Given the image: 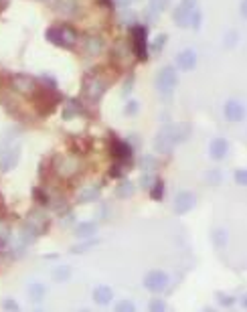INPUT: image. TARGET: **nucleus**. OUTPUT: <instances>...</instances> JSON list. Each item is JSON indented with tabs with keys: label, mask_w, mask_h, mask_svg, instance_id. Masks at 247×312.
<instances>
[{
	"label": "nucleus",
	"mask_w": 247,
	"mask_h": 312,
	"mask_svg": "<svg viewBox=\"0 0 247 312\" xmlns=\"http://www.w3.org/2000/svg\"><path fill=\"white\" fill-rule=\"evenodd\" d=\"M33 100H35V107L41 116H49L53 114V109L61 104V96L57 94V89H51V87H36V91L33 94Z\"/></svg>",
	"instance_id": "1"
},
{
	"label": "nucleus",
	"mask_w": 247,
	"mask_h": 312,
	"mask_svg": "<svg viewBox=\"0 0 247 312\" xmlns=\"http://www.w3.org/2000/svg\"><path fill=\"white\" fill-rule=\"evenodd\" d=\"M106 89H107V81L100 73L91 71V73L85 75V79H83V94H85V98H87L89 102H100V100L104 98Z\"/></svg>",
	"instance_id": "2"
},
{
	"label": "nucleus",
	"mask_w": 247,
	"mask_h": 312,
	"mask_svg": "<svg viewBox=\"0 0 247 312\" xmlns=\"http://www.w3.org/2000/svg\"><path fill=\"white\" fill-rule=\"evenodd\" d=\"M178 83V75L177 69L173 65H166L158 71V77H156V89L162 94V96H170L175 91Z\"/></svg>",
	"instance_id": "3"
},
{
	"label": "nucleus",
	"mask_w": 247,
	"mask_h": 312,
	"mask_svg": "<svg viewBox=\"0 0 247 312\" xmlns=\"http://www.w3.org/2000/svg\"><path fill=\"white\" fill-rule=\"evenodd\" d=\"M132 47H134V55L140 61L148 59V29L144 25L132 27Z\"/></svg>",
	"instance_id": "4"
},
{
	"label": "nucleus",
	"mask_w": 247,
	"mask_h": 312,
	"mask_svg": "<svg viewBox=\"0 0 247 312\" xmlns=\"http://www.w3.org/2000/svg\"><path fill=\"white\" fill-rule=\"evenodd\" d=\"M168 282H170V280H168V274H166V272H162V270H152V272H148L146 278H144V288L150 290V292H154V294H160V292L166 290Z\"/></svg>",
	"instance_id": "5"
},
{
	"label": "nucleus",
	"mask_w": 247,
	"mask_h": 312,
	"mask_svg": "<svg viewBox=\"0 0 247 312\" xmlns=\"http://www.w3.org/2000/svg\"><path fill=\"white\" fill-rule=\"evenodd\" d=\"M21 150L23 148H21L18 142L8 146V148H4V150H0V171L2 173H8V171L16 169V164L21 160Z\"/></svg>",
	"instance_id": "6"
},
{
	"label": "nucleus",
	"mask_w": 247,
	"mask_h": 312,
	"mask_svg": "<svg viewBox=\"0 0 247 312\" xmlns=\"http://www.w3.org/2000/svg\"><path fill=\"white\" fill-rule=\"evenodd\" d=\"M10 85L14 91H18L23 96H33L36 91V79L27 73H14L10 79Z\"/></svg>",
	"instance_id": "7"
},
{
	"label": "nucleus",
	"mask_w": 247,
	"mask_h": 312,
	"mask_svg": "<svg viewBox=\"0 0 247 312\" xmlns=\"http://www.w3.org/2000/svg\"><path fill=\"white\" fill-rule=\"evenodd\" d=\"M173 146H175V142H173V136H170V126L160 128L158 134H156V138H154V150L158 154H170Z\"/></svg>",
	"instance_id": "8"
},
{
	"label": "nucleus",
	"mask_w": 247,
	"mask_h": 312,
	"mask_svg": "<svg viewBox=\"0 0 247 312\" xmlns=\"http://www.w3.org/2000/svg\"><path fill=\"white\" fill-rule=\"evenodd\" d=\"M111 156L116 158V160H126V162H130L132 160V156H134V148L130 146V142L128 140H118V138H111Z\"/></svg>",
	"instance_id": "9"
},
{
	"label": "nucleus",
	"mask_w": 247,
	"mask_h": 312,
	"mask_svg": "<svg viewBox=\"0 0 247 312\" xmlns=\"http://www.w3.org/2000/svg\"><path fill=\"white\" fill-rule=\"evenodd\" d=\"M197 205V199H195V195L193 193H188V191H180L177 197H175V213L177 215H184V213H188L191 209H195Z\"/></svg>",
	"instance_id": "10"
},
{
	"label": "nucleus",
	"mask_w": 247,
	"mask_h": 312,
	"mask_svg": "<svg viewBox=\"0 0 247 312\" xmlns=\"http://www.w3.org/2000/svg\"><path fill=\"white\" fill-rule=\"evenodd\" d=\"M49 4L61 16H75L79 12V2L77 0H51Z\"/></svg>",
	"instance_id": "11"
},
{
	"label": "nucleus",
	"mask_w": 247,
	"mask_h": 312,
	"mask_svg": "<svg viewBox=\"0 0 247 312\" xmlns=\"http://www.w3.org/2000/svg\"><path fill=\"white\" fill-rule=\"evenodd\" d=\"M59 27V47H63V49H71V47H75V43H77V31L69 27V25H57Z\"/></svg>",
	"instance_id": "12"
},
{
	"label": "nucleus",
	"mask_w": 247,
	"mask_h": 312,
	"mask_svg": "<svg viewBox=\"0 0 247 312\" xmlns=\"http://www.w3.org/2000/svg\"><path fill=\"white\" fill-rule=\"evenodd\" d=\"M18 237H21V243L27 247V245H33V243L41 237V233H39V229H36L33 223H29V221H23V225H21V231H18Z\"/></svg>",
	"instance_id": "13"
},
{
	"label": "nucleus",
	"mask_w": 247,
	"mask_h": 312,
	"mask_svg": "<svg viewBox=\"0 0 247 312\" xmlns=\"http://www.w3.org/2000/svg\"><path fill=\"white\" fill-rule=\"evenodd\" d=\"M177 65L182 71H191L197 67V53L193 49H182L177 55Z\"/></svg>",
	"instance_id": "14"
},
{
	"label": "nucleus",
	"mask_w": 247,
	"mask_h": 312,
	"mask_svg": "<svg viewBox=\"0 0 247 312\" xmlns=\"http://www.w3.org/2000/svg\"><path fill=\"white\" fill-rule=\"evenodd\" d=\"M225 116L229 122H241L245 118V109H243V104L237 102V100H229L225 104Z\"/></svg>",
	"instance_id": "15"
},
{
	"label": "nucleus",
	"mask_w": 247,
	"mask_h": 312,
	"mask_svg": "<svg viewBox=\"0 0 247 312\" xmlns=\"http://www.w3.org/2000/svg\"><path fill=\"white\" fill-rule=\"evenodd\" d=\"M100 197H102V187H100V185H91V187H85V189L79 193L77 203H79V205L96 203V201H100Z\"/></svg>",
	"instance_id": "16"
},
{
	"label": "nucleus",
	"mask_w": 247,
	"mask_h": 312,
	"mask_svg": "<svg viewBox=\"0 0 247 312\" xmlns=\"http://www.w3.org/2000/svg\"><path fill=\"white\" fill-rule=\"evenodd\" d=\"M83 51H85V55H91V57L102 55V51H104V39L98 35L85 36V41H83Z\"/></svg>",
	"instance_id": "17"
},
{
	"label": "nucleus",
	"mask_w": 247,
	"mask_h": 312,
	"mask_svg": "<svg viewBox=\"0 0 247 312\" xmlns=\"http://www.w3.org/2000/svg\"><path fill=\"white\" fill-rule=\"evenodd\" d=\"M27 221L35 225L36 229H39V233H41V235L49 231V217H47V215H45V211H41V209H35V211H31V213H29V217H27Z\"/></svg>",
	"instance_id": "18"
},
{
	"label": "nucleus",
	"mask_w": 247,
	"mask_h": 312,
	"mask_svg": "<svg viewBox=\"0 0 247 312\" xmlns=\"http://www.w3.org/2000/svg\"><path fill=\"white\" fill-rule=\"evenodd\" d=\"M57 160H59V164H57V173L61 174V176H71V174L77 173L79 162H77V158H75V156H59Z\"/></svg>",
	"instance_id": "19"
},
{
	"label": "nucleus",
	"mask_w": 247,
	"mask_h": 312,
	"mask_svg": "<svg viewBox=\"0 0 247 312\" xmlns=\"http://www.w3.org/2000/svg\"><path fill=\"white\" fill-rule=\"evenodd\" d=\"M191 12H193V8L184 6L182 2L178 4L175 8V12H173V19H175L177 27H180V29H188L191 27Z\"/></svg>",
	"instance_id": "20"
},
{
	"label": "nucleus",
	"mask_w": 247,
	"mask_h": 312,
	"mask_svg": "<svg viewBox=\"0 0 247 312\" xmlns=\"http://www.w3.org/2000/svg\"><path fill=\"white\" fill-rule=\"evenodd\" d=\"M209 152H211L213 160H223L229 152V142L225 138H215L209 146Z\"/></svg>",
	"instance_id": "21"
},
{
	"label": "nucleus",
	"mask_w": 247,
	"mask_h": 312,
	"mask_svg": "<svg viewBox=\"0 0 247 312\" xmlns=\"http://www.w3.org/2000/svg\"><path fill=\"white\" fill-rule=\"evenodd\" d=\"M191 124H175V126H170V136H173V142L175 144H182V142H186V140L191 138Z\"/></svg>",
	"instance_id": "22"
},
{
	"label": "nucleus",
	"mask_w": 247,
	"mask_h": 312,
	"mask_svg": "<svg viewBox=\"0 0 247 312\" xmlns=\"http://www.w3.org/2000/svg\"><path fill=\"white\" fill-rule=\"evenodd\" d=\"M96 233H98V223H93V221H85V223L75 225V237H79V240H89Z\"/></svg>",
	"instance_id": "23"
},
{
	"label": "nucleus",
	"mask_w": 247,
	"mask_h": 312,
	"mask_svg": "<svg viewBox=\"0 0 247 312\" xmlns=\"http://www.w3.org/2000/svg\"><path fill=\"white\" fill-rule=\"evenodd\" d=\"M93 298H96L98 304H109L111 298H113V292H111L109 286H98V288L93 290Z\"/></svg>",
	"instance_id": "24"
},
{
	"label": "nucleus",
	"mask_w": 247,
	"mask_h": 312,
	"mask_svg": "<svg viewBox=\"0 0 247 312\" xmlns=\"http://www.w3.org/2000/svg\"><path fill=\"white\" fill-rule=\"evenodd\" d=\"M77 114H83V105L79 100H69L65 107H63V118L65 120H71V118H75Z\"/></svg>",
	"instance_id": "25"
},
{
	"label": "nucleus",
	"mask_w": 247,
	"mask_h": 312,
	"mask_svg": "<svg viewBox=\"0 0 247 312\" xmlns=\"http://www.w3.org/2000/svg\"><path fill=\"white\" fill-rule=\"evenodd\" d=\"M136 193V187H134V182H130V180H122L118 187H116V195L120 197V199H128V197H132Z\"/></svg>",
	"instance_id": "26"
},
{
	"label": "nucleus",
	"mask_w": 247,
	"mask_h": 312,
	"mask_svg": "<svg viewBox=\"0 0 247 312\" xmlns=\"http://www.w3.org/2000/svg\"><path fill=\"white\" fill-rule=\"evenodd\" d=\"M148 4H150V14H152V19H158V16L170 6V0H150Z\"/></svg>",
	"instance_id": "27"
},
{
	"label": "nucleus",
	"mask_w": 247,
	"mask_h": 312,
	"mask_svg": "<svg viewBox=\"0 0 247 312\" xmlns=\"http://www.w3.org/2000/svg\"><path fill=\"white\" fill-rule=\"evenodd\" d=\"M53 280L59 282V284H65L71 280V268L69 266H57L53 270Z\"/></svg>",
	"instance_id": "28"
},
{
	"label": "nucleus",
	"mask_w": 247,
	"mask_h": 312,
	"mask_svg": "<svg viewBox=\"0 0 247 312\" xmlns=\"http://www.w3.org/2000/svg\"><path fill=\"white\" fill-rule=\"evenodd\" d=\"M140 167L144 173H154L158 169V160L152 156V154H144L140 158Z\"/></svg>",
	"instance_id": "29"
},
{
	"label": "nucleus",
	"mask_w": 247,
	"mask_h": 312,
	"mask_svg": "<svg viewBox=\"0 0 247 312\" xmlns=\"http://www.w3.org/2000/svg\"><path fill=\"white\" fill-rule=\"evenodd\" d=\"M29 294H31L33 300H41V298L47 294V286L41 284V282H31V284H29Z\"/></svg>",
	"instance_id": "30"
},
{
	"label": "nucleus",
	"mask_w": 247,
	"mask_h": 312,
	"mask_svg": "<svg viewBox=\"0 0 247 312\" xmlns=\"http://www.w3.org/2000/svg\"><path fill=\"white\" fill-rule=\"evenodd\" d=\"M150 197L154 201H162V197H164V180H160V178L154 180V185L150 187Z\"/></svg>",
	"instance_id": "31"
},
{
	"label": "nucleus",
	"mask_w": 247,
	"mask_h": 312,
	"mask_svg": "<svg viewBox=\"0 0 247 312\" xmlns=\"http://www.w3.org/2000/svg\"><path fill=\"white\" fill-rule=\"evenodd\" d=\"M128 171H130V169H128V162H126V160H116V164H113L111 171H109V176L120 178V176H124Z\"/></svg>",
	"instance_id": "32"
},
{
	"label": "nucleus",
	"mask_w": 247,
	"mask_h": 312,
	"mask_svg": "<svg viewBox=\"0 0 247 312\" xmlns=\"http://www.w3.org/2000/svg\"><path fill=\"white\" fill-rule=\"evenodd\" d=\"M205 180H207V185L217 187V185H221V180H223V173H221L219 169H211V171L205 173Z\"/></svg>",
	"instance_id": "33"
},
{
	"label": "nucleus",
	"mask_w": 247,
	"mask_h": 312,
	"mask_svg": "<svg viewBox=\"0 0 247 312\" xmlns=\"http://www.w3.org/2000/svg\"><path fill=\"white\" fill-rule=\"evenodd\" d=\"M33 199H35L41 207H47V205L51 203L49 195H47V193H45V189H41V187H35V189H33Z\"/></svg>",
	"instance_id": "34"
},
{
	"label": "nucleus",
	"mask_w": 247,
	"mask_h": 312,
	"mask_svg": "<svg viewBox=\"0 0 247 312\" xmlns=\"http://www.w3.org/2000/svg\"><path fill=\"white\" fill-rule=\"evenodd\" d=\"M98 240H93V237H89L85 243H81V245H73L71 247V253H85V251H89V249H93L96 245H98Z\"/></svg>",
	"instance_id": "35"
},
{
	"label": "nucleus",
	"mask_w": 247,
	"mask_h": 312,
	"mask_svg": "<svg viewBox=\"0 0 247 312\" xmlns=\"http://www.w3.org/2000/svg\"><path fill=\"white\" fill-rule=\"evenodd\" d=\"M213 243H215V247L227 245V231L225 229H215L213 231Z\"/></svg>",
	"instance_id": "36"
},
{
	"label": "nucleus",
	"mask_w": 247,
	"mask_h": 312,
	"mask_svg": "<svg viewBox=\"0 0 247 312\" xmlns=\"http://www.w3.org/2000/svg\"><path fill=\"white\" fill-rule=\"evenodd\" d=\"M166 41H168V36L164 35V33H160V35L154 39V43L150 45V49H152V53H162V49H164V45H166Z\"/></svg>",
	"instance_id": "37"
},
{
	"label": "nucleus",
	"mask_w": 247,
	"mask_h": 312,
	"mask_svg": "<svg viewBox=\"0 0 247 312\" xmlns=\"http://www.w3.org/2000/svg\"><path fill=\"white\" fill-rule=\"evenodd\" d=\"M201 25H203V12H201L199 8H193V12H191V27H193L195 31H199Z\"/></svg>",
	"instance_id": "38"
},
{
	"label": "nucleus",
	"mask_w": 247,
	"mask_h": 312,
	"mask_svg": "<svg viewBox=\"0 0 247 312\" xmlns=\"http://www.w3.org/2000/svg\"><path fill=\"white\" fill-rule=\"evenodd\" d=\"M120 23H124V25H132L134 27V23H136V16H134V12H130V10H122V14H120Z\"/></svg>",
	"instance_id": "39"
},
{
	"label": "nucleus",
	"mask_w": 247,
	"mask_h": 312,
	"mask_svg": "<svg viewBox=\"0 0 247 312\" xmlns=\"http://www.w3.org/2000/svg\"><path fill=\"white\" fill-rule=\"evenodd\" d=\"M116 310L118 312H134L136 310V306H134V302H132V300H122V302H118V304H116Z\"/></svg>",
	"instance_id": "40"
},
{
	"label": "nucleus",
	"mask_w": 247,
	"mask_h": 312,
	"mask_svg": "<svg viewBox=\"0 0 247 312\" xmlns=\"http://www.w3.org/2000/svg\"><path fill=\"white\" fill-rule=\"evenodd\" d=\"M152 312H162V310H166V304H164V300L162 298H154L152 302H150V306H148Z\"/></svg>",
	"instance_id": "41"
},
{
	"label": "nucleus",
	"mask_w": 247,
	"mask_h": 312,
	"mask_svg": "<svg viewBox=\"0 0 247 312\" xmlns=\"http://www.w3.org/2000/svg\"><path fill=\"white\" fill-rule=\"evenodd\" d=\"M132 89H134V75L130 73V75H128V79L124 81V87H122V94H124V96H130V94H132Z\"/></svg>",
	"instance_id": "42"
},
{
	"label": "nucleus",
	"mask_w": 247,
	"mask_h": 312,
	"mask_svg": "<svg viewBox=\"0 0 247 312\" xmlns=\"http://www.w3.org/2000/svg\"><path fill=\"white\" fill-rule=\"evenodd\" d=\"M215 296H217V300H219L221 304H225V306H231V304H235V298H233V296H229V294H223V292H217Z\"/></svg>",
	"instance_id": "43"
},
{
	"label": "nucleus",
	"mask_w": 247,
	"mask_h": 312,
	"mask_svg": "<svg viewBox=\"0 0 247 312\" xmlns=\"http://www.w3.org/2000/svg\"><path fill=\"white\" fill-rule=\"evenodd\" d=\"M235 180H237V185H239V187H245L247 185V171L245 169H237V171H235Z\"/></svg>",
	"instance_id": "44"
},
{
	"label": "nucleus",
	"mask_w": 247,
	"mask_h": 312,
	"mask_svg": "<svg viewBox=\"0 0 247 312\" xmlns=\"http://www.w3.org/2000/svg\"><path fill=\"white\" fill-rule=\"evenodd\" d=\"M2 308H4V310L16 312L18 308H21V306L16 304V300H12V298H4V300H2Z\"/></svg>",
	"instance_id": "45"
},
{
	"label": "nucleus",
	"mask_w": 247,
	"mask_h": 312,
	"mask_svg": "<svg viewBox=\"0 0 247 312\" xmlns=\"http://www.w3.org/2000/svg\"><path fill=\"white\" fill-rule=\"evenodd\" d=\"M154 180H156V178L152 176V173H144L142 174V178H140V182H142V187H144V189H150V187L154 185Z\"/></svg>",
	"instance_id": "46"
},
{
	"label": "nucleus",
	"mask_w": 247,
	"mask_h": 312,
	"mask_svg": "<svg viewBox=\"0 0 247 312\" xmlns=\"http://www.w3.org/2000/svg\"><path fill=\"white\" fill-rule=\"evenodd\" d=\"M138 107H140V104L132 100V102H128V104H126V109H124V112H126L128 116H134V114L138 112Z\"/></svg>",
	"instance_id": "47"
},
{
	"label": "nucleus",
	"mask_w": 247,
	"mask_h": 312,
	"mask_svg": "<svg viewBox=\"0 0 247 312\" xmlns=\"http://www.w3.org/2000/svg\"><path fill=\"white\" fill-rule=\"evenodd\" d=\"M75 221V215H73V211H67L65 215H63V219H61V225L63 227H67V225H71Z\"/></svg>",
	"instance_id": "48"
},
{
	"label": "nucleus",
	"mask_w": 247,
	"mask_h": 312,
	"mask_svg": "<svg viewBox=\"0 0 247 312\" xmlns=\"http://www.w3.org/2000/svg\"><path fill=\"white\" fill-rule=\"evenodd\" d=\"M235 41H237V33H235V31H231V33L227 35V41H225V47H233V45H235Z\"/></svg>",
	"instance_id": "49"
},
{
	"label": "nucleus",
	"mask_w": 247,
	"mask_h": 312,
	"mask_svg": "<svg viewBox=\"0 0 247 312\" xmlns=\"http://www.w3.org/2000/svg\"><path fill=\"white\" fill-rule=\"evenodd\" d=\"M184 6H188V8H197V0H180Z\"/></svg>",
	"instance_id": "50"
},
{
	"label": "nucleus",
	"mask_w": 247,
	"mask_h": 312,
	"mask_svg": "<svg viewBox=\"0 0 247 312\" xmlns=\"http://www.w3.org/2000/svg\"><path fill=\"white\" fill-rule=\"evenodd\" d=\"M100 4H102L104 8H111V4H113V0H100Z\"/></svg>",
	"instance_id": "51"
},
{
	"label": "nucleus",
	"mask_w": 247,
	"mask_h": 312,
	"mask_svg": "<svg viewBox=\"0 0 247 312\" xmlns=\"http://www.w3.org/2000/svg\"><path fill=\"white\" fill-rule=\"evenodd\" d=\"M245 0H241V16H245Z\"/></svg>",
	"instance_id": "52"
},
{
	"label": "nucleus",
	"mask_w": 247,
	"mask_h": 312,
	"mask_svg": "<svg viewBox=\"0 0 247 312\" xmlns=\"http://www.w3.org/2000/svg\"><path fill=\"white\" fill-rule=\"evenodd\" d=\"M0 2H2V4H6V2H8V0H0Z\"/></svg>",
	"instance_id": "53"
},
{
	"label": "nucleus",
	"mask_w": 247,
	"mask_h": 312,
	"mask_svg": "<svg viewBox=\"0 0 247 312\" xmlns=\"http://www.w3.org/2000/svg\"><path fill=\"white\" fill-rule=\"evenodd\" d=\"M39 2H51V0H39Z\"/></svg>",
	"instance_id": "54"
},
{
	"label": "nucleus",
	"mask_w": 247,
	"mask_h": 312,
	"mask_svg": "<svg viewBox=\"0 0 247 312\" xmlns=\"http://www.w3.org/2000/svg\"><path fill=\"white\" fill-rule=\"evenodd\" d=\"M134 2H138V0H134Z\"/></svg>",
	"instance_id": "55"
}]
</instances>
